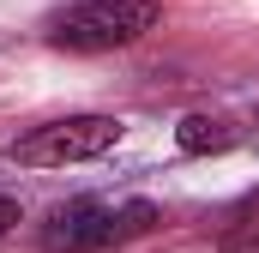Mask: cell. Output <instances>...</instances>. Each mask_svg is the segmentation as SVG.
I'll return each instance as SVG.
<instances>
[{
    "label": "cell",
    "instance_id": "6da1fadb",
    "mask_svg": "<svg viewBox=\"0 0 259 253\" xmlns=\"http://www.w3.org/2000/svg\"><path fill=\"white\" fill-rule=\"evenodd\" d=\"M157 223H163V211L151 199H121V205H109V199H72V205H61L49 217L42 247L49 253H103L115 241H127V235L157 229Z\"/></svg>",
    "mask_w": 259,
    "mask_h": 253
},
{
    "label": "cell",
    "instance_id": "7a4b0ae2",
    "mask_svg": "<svg viewBox=\"0 0 259 253\" xmlns=\"http://www.w3.org/2000/svg\"><path fill=\"white\" fill-rule=\"evenodd\" d=\"M163 6L157 0H78L49 18V43L72 55H103V49H127L145 30H157Z\"/></svg>",
    "mask_w": 259,
    "mask_h": 253
},
{
    "label": "cell",
    "instance_id": "3957f363",
    "mask_svg": "<svg viewBox=\"0 0 259 253\" xmlns=\"http://www.w3.org/2000/svg\"><path fill=\"white\" fill-rule=\"evenodd\" d=\"M127 126L115 115H66V121H49V126H30L24 139H12V163L24 169H66V163H91L103 151L121 145Z\"/></svg>",
    "mask_w": 259,
    "mask_h": 253
},
{
    "label": "cell",
    "instance_id": "277c9868",
    "mask_svg": "<svg viewBox=\"0 0 259 253\" xmlns=\"http://www.w3.org/2000/svg\"><path fill=\"white\" fill-rule=\"evenodd\" d=\"M235 139H241V126H229L223 115H187V121L175 126V145H181L187 157H211V151H235Z\"/></svg>",
    "mask_w": 259,
    "mask_h": 253
},
{
    "label": "cell",
    "instance_id": "5b68a950",
    "mask_svg": "<svg viewBox=\"0 0 259 253\" xmlns=\"http://www.w3.org/2000/svg\"><path fill=\"white\" fill-rule=\"evenodd\" d=\"M223 253H259V193L223 223Z\"/></svg>",
    "mask_w": 259,
    "mask_h": 253
},
{
    "label": "cell",
    "instance_id": "8992f818",
    "mask_svg": "<svg viewBox=\"0 0 259 253\" xmlns=\"http://www.w3.org/2000/svg\"><path fill=\"white\" fill-rule=\"evenodd\" d=\"M12 223H18V205H12V199H6V193H0V241H6V235H12Z\"/></svg>",
    "mask_w": 259,
    "mask_h": 253
}]
</instances>
